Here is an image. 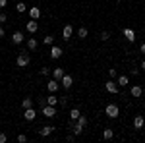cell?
Masks as SVG:
<instances>
[{
  "instance_id": "1",
  "label": "cell",
  "mask_w": 145,
  "mask_h": 143,
  "mask_svg": "<svg viewBox=\"0 0 145 143\" xmlns=\"http://www.w3.org/2000/svg\"><path fill=\"white\" fill-rule=\"evenodd\" d=\"M31 64V56H29V52L27 50H22L20 54H18V58H16V66L18 68H27Z\"/></svg>"
},
{
  "instance_id": "2",
  "label": "cell",
  "mask_w": 145,
  "mask_h": 143,
  "mask_svg": "<svg viewBox=\"0 0 145 143\" xmlns=\"http://www.w3.org/2000/svg\"><path fill=\"white\" fill-rule=\"evenodd\" d=\"M105 114L108 116V118H118L120 116V108H118V104H114V103H108L106 104V108H105Z\"/></svg>"
},
{
  "instance_id": "3",
  "label": "cell",
  "mask_w": 145,
  "mask_h": 143,
  "mask_svg": "<svg viewBox=\"0 0 145 143\" xmlns=\"http://www.w3.org/2000/svg\"><path fill=\"white\" fill-rule=\"evenodd\" d=\"M41 114H43L45 118H54V116H56V106H50V104H45V106L41 108Z\"/></svg>"
},
{
  "instance_id": "4",
  "label": "cell",
  "mask_w": 145,
  "mask_h": 143,
  "mask_svg": "<svg viewBox=\"0 0 145 143\" xmlns=\"http://www.w3.org/2000/svg\"><path fill=\"white\" fill-rule=\"evenodd\" d=\"M105 89H106L108 93H112V95H116V93L120 91V87H118V83H116V79H108V81L105 83Z\"/></svg>"
},
{
  "instance_id": "5",
  "label": "cell",
  "mask_w": 145,
  "mask_h": 143,
  "mask_svg": "<svg viewBox=\"0 0 145 143\" xmlns=\"http://www.w3.org/2000/svg\"><path fill=\"white\" fill-rule=\"evenodd\" d=\"M25 31L31 33V35L37 33V31H39V23H37V20H29V22L25 23Z\"/></svg>"
},
{
  "instance_id": "6",
  "label": "cell",
  "mask_w": 145,
  "mask_h": 143,
  "mask_svg": "<svg viewBox=\"0 0 145 143\" xmlns=\"http://www.w3.org/2000/svg\"><path fill=\"white\" fill-rule=\"evenodd\" d=\"M72 35H74V25H72V23H66L64 29H62V39H64V41H70Z\"/></svg>"
},
{
  "instance_id": "7",
  "label": "cell",
  "mask_w": 145,
  "mask_h": 143,
  "mask_svg": "<svg viewBox=\"0 0 145 143\" xmlns=\"http://www.w3.org/2000/svg\"><path fill=\"white\" fill-rule=\"evenodd\" d=\"M62 54H64V50H62L60 46H56V44H52V46H50V58H52V60L62 58Z\"/></svg>"
},
{
  "instance_id": "8",
  "label": "cell",
  "mask_w": 145,
  "mask_h": 143,
  "mask_svg": "<svg viewBox=\"0 0 145 143\" xmlns=\"http://www.w3.org/2000/svg\"><path fill=\"white\" fill-rule=\"evenodd\" d=\"M130 95H132L134 99H139V97L143 95V87H141L139 83H137V85H132V87H130Z\"/></svg>"
},
{
  "instance_id": "9",
  "label": "cell",
  "mask_w": 145,
  "mask_h": 143,
  "mask_svg": "<svg viewBox=\"0 0 145 143\" xmlns=\"http://www.w3.org/2000/svg\"><path fill=\"white\" fill-rule=\"evenodd\" d=\"M23 118L27 122H33L35 118H37V112H35L33 106H31V108H23Z\"/></svg>"
},
{
  "instance_id": "10",
  "label": "cell",
  "mask_w": 145,
  "mask_h": 143,
  "mask_svg": "<svg viewBox=\"0 0 145 143\" xmlns=\"http://www.w3.org/2000/svg\"><path fill=\"white\" fill-rule=\"evenodd\" d=\"M122 33H124V37H126V41H128V43H134V41H135V31H134V29H130V27H124Z\"/></svg>"
},
{
  "instance_id": "11",
  "label": "cell",
  "mask_w": 145,
  "mask_h": 143,
  "mask_svg": "<svg viewBox=\"0 0 145 143\" xmlns=\"http://www.w3.org/2000/svg\"><path fill=\"white\" fill-rule=\"evenodd\" d=\"M46 89H48V93H56V91L60 89V81L52 77V79H50V81L46 83Z\"/></svg>"
},
{
  "instance_id": "12",
  "label": "cell",
  "mask_w": 145,
  "mask_h": 143,
  "mask_svg": "<svg viewBox=\"0 0 145 143\" xmlns=\"http://www.w3.org/2000/svg\"><path fill=\"white\" fill-rule=\"evenodd\" d=\"M52 132H54V126L46 124V126H43V128L39 130V135H41V137H48V135H50Z\"/></svg>"
},
{
  "instance_id": "13",
  "label": "cell",
  "mask_w": 145,
  "mask_h": 143,
  "mask_svg": "<svg viewBox=\"0 0 145 143\" xmlns=\"http://www.w3.org/2000/svg\"><path fill=\"white\" fill-rule=\"evenodd\" d=\"M27 12H29V20H39L41 18V8H37V6L27 8Z\"/></svg>"
},
{
  "instance_id": "14",
  "label": "cell",
  "mask_w": 145,
  "mask_h": 143,
  "mask_svg": "<svg viewBox=\"0 0 145 143\" xmlns=\"http://www.w3.org/2000/svg\"><path fill=\"white\" fill-rule=\"evenodd\" d=\"M60 83H62V87H64V89H70L72 85H74V77L68 76V74H64V77L60 79Z\"/></svg>"
},
{
  "instance_id": "15",
  "label": "cell",
  "mask_w": 145,
  "mask_h": 143,
  "mask_svg": "<svg viewBox=\"0 0 145 143\" xmlns=\"http://www.w3.org/2000/svg\"><path fill=\"white\" fill-rule=\"evenodd\" d=\"M23 41H25V37H23L22 31H14V35H12V43L14 44H22Z\"/></svg>"
},
{
  "instance_id": "16",
  "label": "cell",
  "mask_w": 145,
  "mask_h": 143,
  "mask_svg": "<svg viewBox=\"0 0 145 143\" xmlns=\"http://www.w3.org/2000/svg\"><path fill=\"white\" fill-rule=\"evenodd\" d=\"M143 126H145V118L141 116V114H137V116L134 118V128L135 130H141Z\"/></svg>"
},
{
  "instance_id": "17",
  "label": "cell",
  "mask_w": 145,
  "mask_h": 143,
  "mask_svg": "<svg viewBox=\"0 0 145 143\" xmlns=\"http://www.w3.org/2000/svg\"><path fill=\"white\" fill-rule=\"evenodd\" d=\"M116 83H118V87H126L130 83V79H128V76L120 74V76H116Z\"/></svg>"
},
{
  "instance_id": "18",
  "label": "cell",
  "mask_w": 145,
  "mask_h": 143,
  "mask_svg": "<svg viewBox=\"0 0 145 143\" xmlns=\"http://www.w3.org/2000/svg\"><path fill=\"white\" fill-rule=\"evenodd\" d=\"M64 74H66V72H64V68H52V77L58 79V81L64 77Z\"/></svg>"
},
{
  "instance_id": "19",
  "label": "cell",
  "mask_w": 145,
  "mask_h": 143,
  "mask_svg": "<svg viewBox=\"0 0 145 143\" xmlns=\"http://www.w3.org/2000/svg\"><path fill=\"white\" fill-rule=\"evenodd\" d=\"M83 130H85V128H83L81 124L74 122V126H72V133H74V135H81V133H83Z\"/></svg>"
},
{
  "instance_id": "20",
  "label": "cell",
  "mask_w": 145,
  "mask_h": 143,
  "mask_svg": "<svg viewBox=\"0 0 145 143\" xmlns=\"http://www.w3.org/2000/svg\"><path fill=\"white\" fill-rule=\"evenodd\" d=\"M46 104H50V106H58V97H56L54 93H50V95L46 97Z\"/></svg>"
},
{
  "instance_id": "21",
  "label": "cell",
  "mask_w": 145,
  "mask_h": 143,
  "mask_svg": "<svg viewBox=\"0 0 145 143\" xmlns=\"http://www.w3.org/2000/svg\"><path fill=\"white\" fill-rule=\"evenodd\" d=\"M37 46H39L37 39H35V37H29V39H27V48H29V50H35Z\"/></svg>"
},
{
  "instance_id": "22",
  "label": "cell",
  "mask_w": 145,
  "mask_h": 143,
  "mask_svg": "<svg viewBox=\"0 0 145 143\" xmlns=\"http://www.w3.org/2000/svg\"><path fill=\"white\" fill-rule=\"evenodd\" d=\"M43 44H45V46H52V44H54V37H52V35H45V37H43Z\"/></svg>"
},
{
  "instance_id": "23",
  "label": "cell",
  "mask_w": 145,
  "mask_h": 143,
  "mask_svg": "<svg viewBox=\"0 0 145 143\" xmlns=\"http://www.w3.org/2000/svg\"><path fill=\"white\" fill-rule=\"evenodd\" d=\"M33 103H35V101L31 99V97H25V99L22 101V106H23V108H31V106H33Z\"/></svg>"
},
{
  "instance_id": "24",
  "label": "cell",
  "mask_w": 145,
  "mask_h": 143,
  "mask_svg": "<svg viewBox=\"0 0 145 143\" xmlns=\"http://www.w3.org/2000/svg\"><path fill=\"white\" fill-rule=\"evenodd\" d=\"M87 35H89L87 27H79V29H78V39H81V41H83V39H85Z\"/></svg>"
},
{
  "instance_id": "25",
  "label": "cell",
  "mask_w": 145,
  "mask_h": 143,
  "mask_svg": "<svg viewBox=\"0 0 145 143\" xmlns=\"http://www.w3.org/2000/svg\"><path fill=\"white\" fill-rule=\"evenodd\" d=\"M76 122H78V124H81L83 128H87V124H89V120H87V116H85V114H79Z\"/></svg>"
},
{
  "instance_id": "26",
  "label": "cell",
  "mask_w": 145,
  "mask_h": 143,
  "mask_svg": "<svg viewBox=\"0 0 145 143\" xmlns=\"http://www.w3.org/2000/svg\"><path fill=\"white\" fill-rule=\"evenodd\" d=\"M16 10L20 12V14L27 12V4H25V2H18V4H16Z\"/></svg>"
},
{
  "instance_id": "27",
  "label": "cell",
  "mask_w": 145,
  "mask_h": 143,
  "mask_svg": "<svg viewBox=\"0 0 145 143\" xmlns=\"http://www.w3.org/2000/svg\"><path fill=\"white\" fill-rule=\"evenodd\" d=\"M114 137V132H112L110 128H106L105 132H103V139H112Z\"/></svg>"
},
{
  "instance_id": "28",
  "label": "cell",
  "mask_w": 145,
  "mask_h": 143,
  "mask_svg": "<svg viewBox=\"0 0 145 143\" xmlns=\"http://www.w3.org/2000/svg\"><path fill=\"white\" fill-rule=\"evenodd\" d=\"M79 114H81V112H79V108H72V110H70V120H78Z\"/></svg>"
},
{
  "instance_id": "29",
  "label": "cell",
  "mask_w": 145,
  "mask_h": 143,
  "mask_svg": "<svg viewBox=\"0 0 145 143\" xmlns=\"http://www.w3.org/2000/svg\"><path fill=\"white\" fill-rule=\"evenodd\" d=\"M99 39H101V41H103V43H106V41L110 39V33H108V31H103V33L99 35Z\"/></svg>"
},
{
  "instance_id": "30",
  "label": "cell",
  "mask_w": 145,
  "mask_h": 143,
  "mask_svg": "<svg viewBox=\"0 0 145 143\" xmlns=\"http://www.w3.org/2000/svg\"><path fill=\"white\" fill-rule=\"evenodd\" d=\"M58 106L66 108V106H68V97H60V99H58Z\"/></svg>"
},
{
  "instance_id": "31",
  "label": "cell",
  "mask_w": 145,
  "mask_h": 143,
  "mask_svg": "<svg viewBox=\"0 0 145 143\" xmlns=\"http://www.w3.org/2000/svg\"><path fill=\"white\" fill-rule=\"evenodd\" d=\"M116 76H118V72H116L114 68H108V77H110V79H116Z\"/></svg>"
},
{
  "instance_id": "32",
  "label": "cell",
  "mask_w": 145,
  "mask_h": 143,
  "mask_svg": "<svg viewBox=\"0 0 145 143\" xmlns=\"http://www.w3.org/2000/svg\"><path fill=\"white\" fill-rule=\"evenodd\" d=\"M18 141L20 143H27V135H25V133H20V135H18Z\"/></svg>"
},
{
  "instance_id": "33",
  "label": "cell",
  "mask_w": 145,
  "mask_h": 143,
  "mask_svg": "<svg viewBox=\"0 0 145 143\" xmlns=\"http://www.w3.org/2000/svg\"><path fill=\"white\" fill-rule=\"evenodd\" d=\"M39 74H41V76H48V74H50V68H41Z\"/></svg>"
},
{
  "instance_id": "34",
  "label": "cell",
  "mask_w": 145,
  "mask_h": 143,
  "mask_svg": "<svg viewBox=\"0 0 145 143\" xmlns=\"http://www.w3.org/2000/svg\"><path fill=\"white\" fill-rule=\"evenodd\" d=\"M8 141V135H6V133H2L0 132V143H6Z\"/></svg>"
},
{
  "instance_id": "35",
  "label": "cell",
  "mask_w": 145,
  "mask_h": 143,
  "mask_svg": "<svg viewBox=\"0 0 145 143\" xmlns=\"http://www.w3.org/2000/svg\"><path fill=\"white\" fill-rule=\"evenodd\" d=\"M6 20H8V16H6L4 12H0V23H4V22H6Z\"/></svg>"
},
{
  "instance_id": "36",
  "label": "cell",
  "mask_w": 145,
  "mask_h": 143,
  "mask_svg": "<svg viewBox=\"0 0 145 143\" xmlns=\"http://www.w3.org/2000/svg\"><path fill=\"white\" fill-rule=\"evenodd\" d=\"M66 141L74 143V141H76V135H74V133H70V135H68V137H66Z\"/></svg>"
},
{
  "instance_id": "37",
  "label": "cell",
  "mask_w": 145,
  "mask_h": 143,
  "mask_svg": "<svg viewBox=\"0 0 145 143\" xmlns=\"http://www.w3.org/2000/svg\"><path fill=\"white\" fill-rule=\"evenodd\" d=\"M130 74H132V76H139V70H137V68H132Z\"/></svg>"
},
{
  "instance_id": "38",
  "label": "cell",
  "mask_w": 145,
  "mask_h": 143,
  "mask_svg": "<svg viewBox=\"0 0 145 143\" xmlns=\"http://www.w3.org/2000/svg\"><path fill=\"white\" fill-rule=\"evenodd\" d=\"M6 6H8V0H0V10L6 8Z\"/></svg>"
},
{
  "instance_id": "39",
  "label": "cell",
  "mask_w": 145,
  "mask_h": 143,
  "mask_svg": "<svg viewBox=\"0 0 145 143\" xmlns=\"http://www.w3.org/2000/svg\"><path fill=\"white\" fill-rule=\"evenodd\" d=\"M37 101H39V106H41V108L46 104V99H37Z\"/></svg>"
},
{
  "instance_id": "40",
  "label": "cell",
  "mask_w": 145,
  "mask_h": 143,
  "mask_svg": "<svg viewBox=\"0 0 145 143\" xmlns=\"http://www.w3.org/2000/svg\"><path fill=\"white\" fill-rule=\"evenodd\" d=\"M139 52H141V54H145V43H141V46H139Z\"/></svg>"
},
{
  "instance_id": "41",
  "label": "cell",
  "mask_w": 145,
  "mask_h": 143,
  "mask_svg": "<svg viewBox=\"0 0 145 143\" xmlns=\"http://www.w3.org/2000/svg\"><path fill=\"white\" fill-rule=\"evenodd\" d=\"M4 35H6V31H4V27H2V25H0V39H2V37H4Z\"/></svg>"
},
{
  "instance_id": "42",
  "label": "cell",
  "mask_w": 145,
  "mask_h": 143,
  "mask_svg": "<svg viewBox=\"0 0 145 143\" xmlns=\"http://www.w3.org/2000/svg\"><path fill=\"white\" fill-rule=\"evenodd\" d=\"M139 68H141V70H143V72H145V60H143V62H141V64H139Z\"/></svg>"
}]
</instances>
